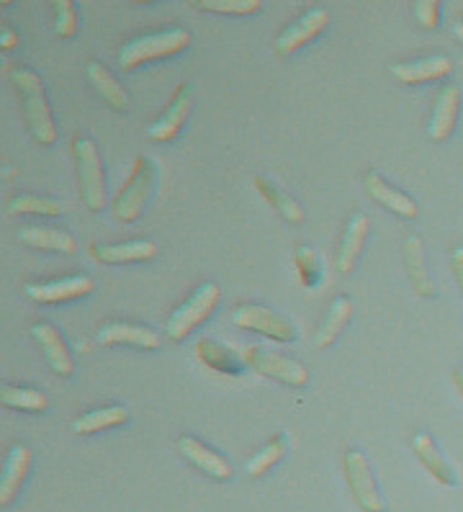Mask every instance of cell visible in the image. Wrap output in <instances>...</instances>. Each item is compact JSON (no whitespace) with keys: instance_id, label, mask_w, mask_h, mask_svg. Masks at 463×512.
I'll return each instance as SVG.
<instances>
[{"instance_id":"6da1fadb","label":"cell","mask_w":463,"mask_h":512,"mask_svg":"<svg viewBox=\"0 0 463 512\" xmlns=\"http://www.w3.org/2000/svg\"><path fill=\"white\" fill-rule=\"evenodd\" d=\"M11 83L16 85L21 103H24L29 132L34 134V139H37L39 145H55L57 129L55 119H52V109H49L47 93H44L42 78H39L34 70L16 67V70H11Z\"/></svg>"},{"instance_id":"7a4b0ae2","label":"cell","mask_w":463,"mask_h":512,"mask_svg":"<svg viewBox=\"0 0 463 512\" xmlns=\"http://www.w3.org/2000/svg\"><path fill=\"white\" fill-rule=\"evenodd\" d=\"M191 44V34L186 29H168V31H157V34H150V37L134 39L127 47L119 52V65L124 70H134V67L145 65V62L165 60V57L181 55L183 49Z\"/></svg>"},{"instance_id":"3957f363","label":"cell","mask_w":463,"mask_h":512,"mask_svg":"<svg viewBox=\"0 0 463 512\" xmlns=\"http://www.w3.org/2000/svg\"><path fill=\"white\" fill-rule=\"evenodd\" d=\"M75 165H78L80 193H83L85 206L91 211H101L106 206V178H103L101 155L93 139L78 137L73 142Z\"/></svg>"},{"instance_id":"277c9868","label":"cell","mask_w":463,"mask_h":512,"mask_svg":"<svg viewBox=\"0 0 463 512\" xmlns=\"http://www.w3.org/2000/svg\"><path fill=\"white\" fill-rule=\"evenodd\" d=\"M219 299H222V291H219V286L214 284V281L201 284L199 289L193 291L191 299H188L181 309H175V314L168 320V327H165V330H168V338L175 340V343L186 340L188 335H191V332L217 309Z\"/></svg>"},{"instance_id":"5b68a950","label":"cell","mask_w":463,"mask_h":512,"mask_svg":"<svg viewBox=\"0 0 463 512\" xmlns=\"http://www.w3.org/2000/svg\"><path fill=\"white\" fill-rule=\"evenodd\" d=\"M152 186H155V163L147 157H137L129 181L121 186L119 196L114 201V214L121 222H134L142 214L147 199H150Z\"/></svg>"},{"instance_id":"8992f818","label":"cell","mask_w":463,"mask_h":512,"mask_svg":"<svg viewBox=\"0 0 463 512\" xmlns=\"http://www.w3.org/2000/svg\"><path fill=\"white\" fill-rule=\"evenodd\" d=\"M242 356H245L247 366L258 371L260 376H265V379L281 381L286 386H304L309 381V371L304 363L281 356V353H273V350L255 345V348H247Z\"/></svg>"},{"instance_id":"52a82bcc","label":"cell","mask_w":463,"mask_h":512,"mask_svg":"<svg viewBox=\"0 0 463 512\" xmlns=\"http://www.w3.org/2000/svg\"><path fill=\"white\" fill-rule=\"evenodd\" d=\"M343 466L355 505L361 507L363 512H384V497L376 487L368 458L361 451H348L343 458Z\"/></svg>"},{"instance_id":"ba28073f","label":"cell","mask_w":463,"mask_h":512,"mask_svg":"<svg viewBox=\"0 0 463 512\" xmlns=\"http://www.w3.org/2000/svg\"><path fill=\"white\" fill-rule=\"evenodd\" d=\"M232 322L242 330H253L265 335V338H273L278 343H291L296 338L294 322H289L286 317H281L278 312L268 307H260V304H242L232 314Z\"/></svg>"},{"instance_id":"9c48e42d","label":"cell","mask_w":463,"mask_h":512,"mask_svg":"<svg viewBox=\"0 0 463 512\" xmlns=\"http://www.w3.org/2000/svg\"><path fill=\"white\" fill-rule=\"evenodd\" d=\"M327 21H330V13H327L325 8H312V11L304 13V16H301L299 21H294L289 29H283L281 37L276 39L278 57L294 55L296 49L304 47L307 42H312L314 37H319L322 29L327 26Z\"/></svg>"},{"instance_id":"30bf717a","label":"cell","mask_w":463,"mask_h":512,"mask_svg":"<svg viewBox=\"0 0 463 512\" xmlns=\"http://www.w3.org/2000/svg\"><path fill=\"white\" fill-rule=\"evenodd\" d=\"M26 296L31 302L39 304H65L88 296L93 291V281L88 276H70V278H57L49 284H26Z\"/></svg>"},{"instance_id":"8fae6325","label":"cell","mask_w":463,"mask_h":512,"mask_svg":"<svg viewBox=\"0 0 463 512\" xmlns=\"http://www.w3.org/2000/svg\"><path fill=\"white\" fill-rule=\"evenodd\" d=\"M178 451H181L183 458L191 461L196 469L204 471L211 479H217V482H227L229 476H232V466H229L227 458H224L222 453L211 451L209 446H204L201 440L191 438V435L178 438Z\"/></svg>"},{"instance_id":"7c38bea8","label":"cell","mask_w":463,"mask_h":512,"mask_svg":"<svg viewBox=\"0 0 463 512\" xmlns=\"http://www.w3.org/2000/svg\"><path fill=\"white\" fill-rule=\"evenodd\" d=\"M31 338L37 340L39 348H42L44 358H47V363L52 366V371L60 376H65V379H70L75 371L73 366V358H70V350H67L65 340H62L60 332L55 330V327L49 325V322H39V325L31 327Z\"/></svg>"},{"instance_id":"4fadbf2b","label":"cell","mask_w":463,"mask_h":512,"mask_svg":"<svg viewBox=\"0 0 463 512\" xmlns=\"http://www.w3.org/2000/svg\"><path fill=\"white\" fill-rule=\"evenodd\" d=\"M363 188H366V193L373 201H379L381 206L394 211L397 217H404V219L417 217V201L412 199V196H407V193L399 191V188L389 186V183L376 173V170L366 173V178H363Z\"/></svg>"},{"instance_id":"5bb4252c","label":"cell","mask_w":463,"mask_h":512,"mask_svg":"<svg viewBox=\"0 0 463 512\" xmlns=\"http://www.w3.org/2000/svg\"><path fill=\"white\" fill-rule=\"evenodd\" d=\"M404 263H407V276L412 281V289L417 291V296H425V299H435L438 294V286H435L433 276H430V268H427L425 260V245L417 235H409L404 242Z\"/></svg>"},{"instance_id":"9a60e30c","label":"cell","mask_w":463,"mask_h":512,"mask_svg":"<svg viewBox=\"0 0 463 512\" xmlns=\"http://www.w3.org/2000/svg\"><path fill=\"white\" fill-rule=\"evenodd\" d=\"M98 343L101 345H132V348L155 350L160 348V335L147 327L129 325V322H109L98 330Z\"/></svg>"},{"instance_id":"2e32d148","label":"cell","mask_w":463,"mask_h":512,"mask_svg":"<svg viewBox=\"0 0 463 512\" xmlns=\"http://www.w3.org/2000/svg\"><path fill=\"white\" fill-rule=\"evenodd\" d=\"M458 111H461V88L458 85H445L435 101L433 121H430V139L445 142L456 129Z\"/></svg>"},{"instance_id":"e0dca14e","label":"cell","mask_w":463,"mask_h":512,"mask_svg":"<svg viewBox=\"0 0 463 512\" xmlns=\"http://www.w3.org/2000/svg\"><path fill=\"white\" fill-rule=\"evenodd\" d=\"M188 114H191V88L183 83L181 88L175 91L173 101H170L163 119L157 121V124H152V127L147 129V134H150V139H155V142H170V139H175V134L181 132Z\"/></svg>"},{"instance_id":"ac0fdd59","label":"cell","mask_w":463,"mask_h":512,"mask_svg":"<svg viewBox=\"0 0 463 512\" xmlns=\"http://www.w3.org/2000/svg\"><path fill=\"white\" fill-rule=\"evenodd\" d=\"M31 469V451L21 443L11 446L6 458V466H3V476H0V505L6 507L16 500L21 484H24L26 474Z\"/></svg>"},{"instance_id":"d6986e66","label":"cell","mask_w":463,"mask_h":512,"mask_svg":"<svg viewBox=\"0 0 463 512\" xmlns=\"http://www.w3.org/2000/svg\"><path fill=\"white\" fill-rule=\"evenodd\" d=\"M453 62L451 57L445 55H435V57H425V60L417 62H404V65H394L391 67V75L399 80V83H430V80H440L445 75H451Z\"/></svg>"},{"instance_id":"ffe728a7","label":"cell","mask_w":463,"mask_h":512,"mask_svg":"<svg viewBox=\"0 0 463 512\" xmlns=\"http://www.w3.org/2000/svg\"><path fill=\"white\" fill-rule=\"evenodd\" d=\"M412 451H415L417 461L427 469V474L433 476L435 482H440L443 487H453L456 484V471L443 458V453L438 451V446L433 443V438L427 433H417L412 438Z\"/></svg>"},{"instance_id":"44dd1931","label":"cell","mask_w":463,"mask_h":512,"mask_svg":"<svg viewBox=\"0 0 463 512\" xmlns=\"http://www.w3.org/2000/svg\"><path fill=\"white\" fill-rule=\"evenodd\" d=\"M157 253V247L152 245L150 240H134L124 242V245H93L91 255L98 263H109V266H116V263H145V260H152Z\"/></svg>"},{"instance_id":"7402d4cb","label":"cell","mask_w":463,"mask_h":512,"mask_svg":"<svg viewBox=\"0 0 463 512\" xmlns=\"http://www.w3.org/2000/svg\"><path fill=\"white\" fill-rule=\"evenodd\" d=\"M368 227H371V224H368V217L361 214V211L350 217L343 242H340V250H337V271L340 273H350L355 268V260H358L363 245H366Z\"/></svg>"},{"instance_id":"603a6c76","label":"cell","mask_w":463,"mask_h":512,"mask_svg":"<svg viewBox=\"0 0 463 512\" xmlns=\"http://www.w3.org/2000/svg\"><path fill=\"white\" fill-rule=\"evenodd\" d=\"M19 240L37 250H55V253H75L78 242L67 229H52V227H24L19 232Z\"/></svg>"},{"instance_id":"cb8c5ba5","label":"cell","mask_w":463,"mask_h":512,"mask_svg":"<svg viewBox=\"0 0 463 512\" xmlns=\"http://www.w3.org/2000/svg\"><path fill=\"white\" fill-rule=\"evenodd\" d=\"M350 314H353V302H350L348 296H337L335 302L330 304V309H327L325 322L319 325L317 335H314V348H330L337 335L348 325Z\"/></svg>"},{"instance_id":"d4e9b609","label":"cell","mask_w":463,"mask_h":512,"mask_svg":"<svg viewBox=\"0 0 463 512\" xmlns=\"http://www.w3.org/2000/svg\"><path fill=\"white\" fill-rule=\"evenodd\" d=\"M88 80L101 93V98L109 103L111 109L127 111L129 109V93L121 88L119 80L101 65V62H88Z\"/></svg>"},{"instance_id":"484cf974","label":"cell","mask_w":463,"mask_h":512,"mask_svg":"<svg viewBox=\"0 0 463 512\" xmlns=\"http://www.w3.org/2000/svg\"><path fill=\"white\" fill-rule=\"evenodd\" d=\"M129 420V410L121 407V404H111V407H103V410L88 412V415H80L78 420L73 422V433L75 435H93L101 433V430L119 428Z\"/></svg>"},{"instance_id":"4316f807","label":"cell","mask_w":463,"mask_h":512,"mask_svg":"<svg viewBox=\"0 0 463 512\" xmlns=\"http://www.w3.org/2000/svg\"><path fill=\"white\" fill-rule=\"evenodd\" d=\"M255 188H258L260 196H263V199L268 201V204H271L273 209H276L278 214L286 219V222H291V224L304 222V217H307V214H304V209H301V206L291 199L289 193H283L276 183L268 181V178H263V175H258V178H255Z\"/></svg>"},{"instance_id":"83f0119b","label":"cell","mask_w":463,"mask_h":512,"mask_svg":"<svg viewBox=\"0 0 463 512\" xmlns=\"http://www.w3.org/2000/svg\"><path fill=\"white\" fill-rule=\"evenodd\" d=\"M196 356L206 368H214L219 374H240L242 366H245V361H240L232 350L214 343V340H201L196 345Z\"/></svg>"},{"instance_id":"f1b7e54d","label":"cell","mask_w":463,"mask_h":512,"mask_svg":"<svg viewBox=\"0 0 463 512\" xmlns=\"http://www.w3.org/2000/svg\"><path fill=\"white\" fill-rule=\"evenodd\" d=\"M11 214H37V217H60L65 211V204L60 199H49V196H37V193H21L8 201Z\"/></svg>"},{"instance_id":"f546056e","label":"cell","mask_w":463,"mask_h":512,"mask_svg":"<svg viewBox=\"0 0 463 512\" xmlns=\"http://www.w3.org/2000/svg\"><path fill=\"white\" fill-rule=\"evenodd\" d=\"M286 451H289V438L283 433H278L276 438L268 440V446H265L263 451H258L250 461H247V474L253 476V479H260L265 471L271 469V466H276L278 461L286 456Z\"/></svg>"},{"instance_id":"4dcf8cb0","label":"cell","mask_w":463,"mask_h":512,"mask_svg":"<svg viewBox=\"0 0 463 512\" xmlns=\"http://www.w3.org/2000/svg\"><path fill=\"white\" fill-rule=\"evenodd\" d=\"M0 402L13 410L42 412L47 410V397L37 389H21V386H3L0 389Z\"/></svg>"},{"instance_id":"1f68e13d","label":"cell","mask_w":463,"mask_h":512,"mask_svg":"<svg viewBox=\"0 0 463 512\" xmlns=\"http://www.w3.org/2000/svg\"><path fill=\"white\" fill-rule=\"evenodd\" d=\"M196 8L209 13H224V16H250L260 8V0H199Z\"/></svg>"},{"instance_id":"d6a6232c","label":"cell","mask_w":463,"mask_h":512,"mask_svg":"<svg viewBox=\"0 0 463 512\" xmlns=\"http://www.w3.org/2000/svg\"><path fill=\"white\" fill-rule=\"evenodd\" d=\"M294 268H296V273H299L301 286H307V289L309 286L317 284L319 273H322V268H319V258L312 247H299V250H296Z\"/></svg>"},{"instance_id":"836d02e7","label":"cell","mask_w":463,"mask_h":512,"mask_svg":"<svg viewBox=\"0 0 463 512\" xmlns=\"http://www.w3.org/2000/svg\"><path fill=\"white\" fill-rule=\"evenodd\" d=\"M55 13H57V21H55L57 37L70 39L75 31H78V11H75V6L70 3V0H57Z\"/></svg>"},{"instance_id":"e575fe53","label":"cell","mask_w":463,"mask_h":512,"mask_svg":"<svg viewBox=\"0 0 463 512\" xmlns=\"http://www.w3.org/2000/svg\"><path fill=\"white\" fill-rule=\"evenodd\" d=\"M415 19L422 29H435L440 24L438 0H420V3H415Z\"/></svg>"},{"instance_id":"d590c367","label":"cell","mask_w":463,"mask_h":512,"mask_svg":"<svg viewBox=\"0 0 463 512\" xmlns=\"http://www.w3.org/2000/svg\"><path fill=\"white\" fill-rule=\"evenodd\" d=\"M451 263H453V276H456V281H458V289H461V294H463V245L453 247Z\"/></svg>"},{"instance_id":"8d00e7d4","label":"cell","mask_w":463,"mask_h":512,"mask_svg":"<svg viewBox=\"0 0 463 512\" xmlns=\"http://www.w3.org/2000/svg\"><path fill=\"white\" fill-rule=\"evenodd\" d=\"M19 44V37H16V31L13 29H3V34H0V47L3 49H13Z\"/></svg>"},{"instance_id":"74e56055","label":"cell","mask_w":463,"mask_h":512,"mask_svg":"<svg viewBox=\"0 0 463 512\" xmlns=\"http://www.w3.org/2000/svg\"><path fill=\"white\" fill-rule=\"evenodd\" d=\"M453 384H456L458 394L463 397V368H456V371H453Z\"/></svg>"},{"instance_id":"f35d334b","label":"cell","mask_w":463,"mask_h":512,"mask_svg":"<svg viewBox=\"0 0 463 512\" xmlns=\"http://www.w3.org/2000/svg\"><path fill=\"white\" fill-rule=\"evenodd\" d=\"M453 34H456V39H458V42L463 44V24H458L456 29H453Z\"/></svg>"}]
</instances>
